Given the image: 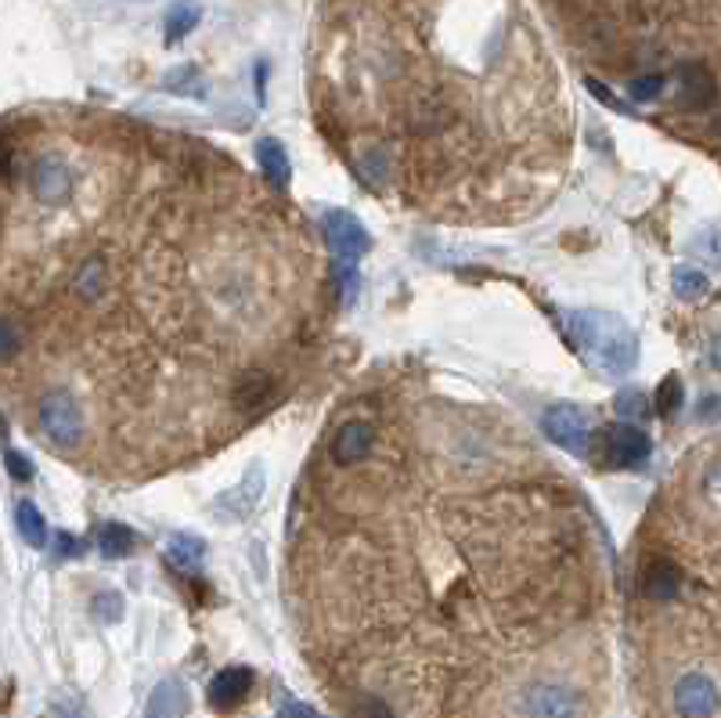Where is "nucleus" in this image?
Masks as SVG:
<instances>
[{
  "label": "nucleus",
  "instance_id": "f257e3e1",
  "mask_svg": "<svg viewBox=\"0 0 721 718\" xmlns=\"http://www.w3.org/2000/svg\"><path fill=\"white\" fill-rule=\"evenodd\" d=\"M4 402L69 466L145 484L289 397L328 311L286 192L209 141L55 109L4 123Z\"/></svg>",
  "mask_w": 721,
  "mask_h": 718
},
{
  "label": "nucleus",
  "instance_id": "f03ea898",
  "mask_svg": "<svg viewBox=\"0 0 721 718\" xmlns=\"http://www.w3.org/2000/svg\"><path fill=\"white\" fill-rule=\"evenodd\" d=\"M606 531L552 458L491 408L419 383L361 391L289 513L303 629L333 650L419 643L524 657L606 603Z\"/></svg>",
  "mask_w": 721,
  "mask_h": 718
},
{
  "label": "nucleus",
  "instance_id": "7ed1b4c3",
  "mask_svg": "<svg viewBox=\"0 0 721 718\" xmlns=\"http://www.w3.org/2000/svg\"><path fill=\"white\" fill-rule=\"evenodd\" d=\"M566 325H570V336L581 347V355L606 375H624L635 364L638 339L624 325V318L610 311H574Z\"/></svg>",
  "mask_w": 721,
  "mask_h": 718
},
{
  "label": "nucleus",
  "instance_id": "20e7f679",
  "mask_svg": "<svg viewBox=\"0 0 721 718\" xmlns=\"http://www.w3.org/2000/svg\"><path fill=\"white\" fill-rule=\"evenodd\" d=\"M668 704L675 718H714L721 711V686L704 668H685L671 682Z\"/></svg>",
  "mask_w": 721,
  "mask_h": 718
},
{
  "label": "nucleus",
  "instance_id": "39448f33",
  "mask_svg": "<svg viewBox=\"0 0 721 718\" xmlns=\"http://www.w3.org/2000/svg\"><path fill=\"white\" fill-rule=\"evenodd\" d=\"M325 242L339 261H343V278H347V303L353 297V278H358V261L372 250V235L361 228V220L353 214L333 210L325 214Z\"/></svg>",
  "mask_w": 721,
  "mask_h": 718
},
{
  "label": "nucleus",
  "instance_id": "423d86ee",
  "mask_svg": "<svg viewBox=\"0 0 721 718\" xmlns=\"http://www.w3.org/2000/svg\"><path fill=\"white\" fill-rule=\"evenodd\" d=\"M592 444L599 452V466H606V469L642 466L649 458V452H653V441L646 438V430L632 427V422H613V427H602Z\"/></svg>",
  "mask_w": 721,
  "mask_h": 718
},
{
  "label": "nucleus",
  "instance_id": "0eeeda50",
  "mask_svg": "<svg viewBox=\"0 0 721 718\" xmlns=\"http://www.w3.org/2000/svg\"><path fill=\"white\" fill-rule=\"evenodd\" d=\"M545 438L566 455H585L592 452V422L585 419L581 408L574 405H555L545 411Z\"/></svg>",
  "mask_w": 721,
  "mask_h": 718
},
{
  "label": "nucleus",
  "instance_id": "6e6552de",
  "mask_svg": "<svg viewBox=\"0 0 721 718\" xmlns=\"http://www.w3.org/2000/svg\"><path fill=\"white\" fill-rule=\"evenodd\" d=\"M253 668L245 665H235V668H224V672L213 675L209 690H206V701L213 711H235L239 704L253 693Z\"/></svg>",
  "mask_w": 721,
  "mask_h": 718
},
{
  "label": "nucleus",
  "instance_id": "1a4fd4ad",
  "mask_svg": "<svg viewBox=\"0 0 721 718\" xmlns=\"http://www.w3.org/2000/svg\"><path fill=\"white\" fill-rule=\"evenodd\" d=\"M256 163H260L264 181L275 188V192H286L289 188V156L275 137H260L256 141Z\"/></svg>",
  "mask_w": 721,
  "mask_h": 718
},
{
  "label": "nucleus",
  "instance_id": "9d476101",
  "mask_svg": "<svg viewBox=\"0 0 721 718\" xmlns=\"http://www.w3.org/2000/svg\"><path fill=\"white\" fill-rule=\"evenodd\" d=\"M188 711V690L181 679H163L156 693L148 697L145 718H184Z\"/></svg>",
  "mask_w": 721,
  "mask_h": 718
},
{
  "label": "nucleus",
  "instance_id": "9b49d317",
  "mask_svg": "<svg viewBox=\"0 0 721 718\" xmlns=\"http://www.w3.org/2000/svg\"><path fill=\"white\" fill-rule=\"evenodd\" d=\"M134 546H137V538H134V531H130V527H123V524H105L101 531H98V549H101L109 560L130 557V552H134Z\"/></svg>",
  "mask_w": 721,
  "mask_h": 718
},
{
  "label": "nucleus",
  "instance_id": "f8f14e48",
  "mask_svg": "<svg viewBox=\"0 0 721 718\" xmlns=\"http://www.w3.org/2000/svg\"><path fill=\"white\" fill-rule=\"evenodd\" d=\"M707 289H711V278L704 275V271L696 267H675V297L685 300V303H696L707 297Z\"/></svg>",
  "mask_w": 721,
  "mask_h": 718
},
{
  "label": "nucleus",
  "instance_id": "ddd939ff",
  "mask_svg": "<svg viewBox=\"0 0 721 718\" xmlns=\"http://www.w3.org/2000/svg\"><path fill=\"white\" fill-rule=\"evenodd\" d=\"M203 552H206V546L199 538H188V535H177V538H170V546H167V557H170V563L173 567H181V571H192V567H199V560H203Z\"/></svg>",
  "mask_w": 721,
  "mask_h": 718
},
{
  "label": "nucleus",
  "instance_id": "4468645a",
  "mask_svg": "<svg viewBox=\"0 0 721 718\" xmlns=\"http://www.w3.org/2000/svg\"><path fill=\"white\" fill-rule=\"evenodd\" d=\"M15 520H19V531H22V538H26L33 549H40L44 541H47V524H44V516H40L37 505H33V502H19Z\"/></svg>",
  "mask_w": 721,
  "mask_h": 718
},
{
  "label": "nucleus",
  "instance_id": "2eb2a0df",
  "mask_svg": "<svg viewBox=\"0 0 721 718\" xmlns=\"http://www.w3.org/2000/svg\"><path fill=\"white\" fill-rule=\"evenodd\" d=\"M199 26V8L195 4H177L167 19V44H181L188 33Z\"/></svg>",
  "mask_w": 721,
  "mask_h": 718
},
{
  "label": "nucleus",
  "instance_id": "dca6fc26",
  "mask_svg": "<svg viewBox=\"0 0 721 718\" xmlns=\"http://www.w3.org/2000/svg\"><path fill=\"white\" fill-rule=\"evenodd\" d=\"M678 405H682V383H678V375H668L657 391V411L660 416H675Z\"/></svg>",
  "mask_w": 721,
  "mask_h": 718
},
{
  "label": "nucleus",
  "instance_id": "f3484780",
  "mask_svg": "<svg viewBox=\"0 0 721 718\" xmlns=\"http://www.w3.org/2000/svg\"><path fill=\"white\" fill-rule=\"evenodd\" d=\"M94 614H98L101 625H112V621H120V618H123V599L116 596V593L98 596V599H94Z\"/></svg>",
  "mask_w": 721,
  "mask_h": 718
},
{
  "label": "nucleus",
  "instance_id": "a211bd4d",
  "mask_svg": "<svg viewBox=\"0 0 721 718\" xmlns=\"http://www.w3.org/2000/svg\"><path fill=\"white\" fill-rule=\"evenodd\" d=\"M617 411H621V416H632L635 422H642V419L649 416L646 394H638V391H624V394L617 397Z\"/></svg>",
  "mask_w": 721,
  "mask_h": 718
},
{
  "label": "nucleus",
  "instance_id": "6ab92c4d",
  "mask_svg": "<svg viewBox=\"0 0 721 718\" xmlns=\"http://www.w3.org/2000/svg\"><path fill=\"white\" fill-rule=\"evenodd\" d=\"M8 474L15 477V480H29L33 477V463L22 452H15V448H8Z\"/></svg>",
  "mask_w": 721,
  "mask_h": 718
},
{
  "label": "nucleus",
  "instance_id": "aec40b11",
  "mask_svg": "<svg viewBox=\"0 0 721 718\" xmlns=\"http://www.w3.org/2000/svg\"><path fill=\"white\" fill-rule=\"evenodd\" d=\"M278 718H322V715H317V711L311 708V704H300V701H286V704H281Z\"/></svg>",
  "mask_w": 721,
  "mask_h": 718
},
{
  "label": "nucleus",
  "instance_id": "412c9836",
  "mask_svg": "<svg viewBox=\"0 0 721 718\" xmlns=\"http://www.w3.org/2000/svg\"><path fill=\"white\" fill-rule=\"evenodd\" d=\"M58 549H62L65 557H73V552H84V546H80L73 535H58Z\"/></svg>",
  "mask_w": 721,
  "mask_h": 718
},
{
  "label": "nucleus",
  "instance_id": "4be33fe9",
  "mask_svg": "<svg viewBox=\"0 0 721 718\" xmlns=\"http://www.w3.org/2000/svg\"><path fill=\"white\" fill-rule=\"evenodd\" d=\"M55 718H87L84 708H76V704H65V708H58Z\"/></svg>",
  "mask_w": 721,
  "mask_h": 718
}]
</instances>
